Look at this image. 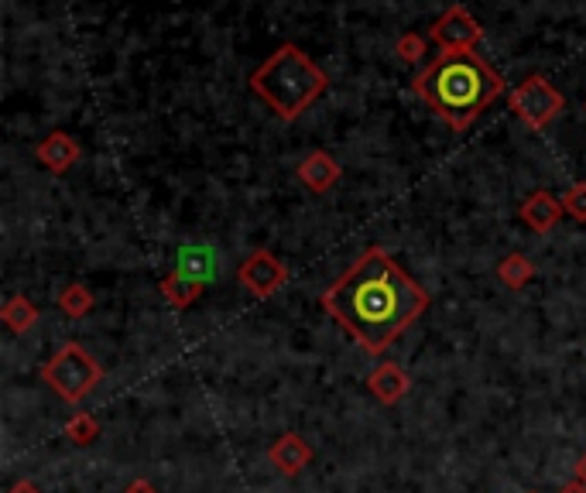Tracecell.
Segmentation results:
<instances>
[{"label":"cell","mask_w":586,"mask_h":493,"mask_svg":"<svg viewBox=\"0 0 586 493\" xmlns=\"http://www.w3.org/2000/svg\"><path fill=\"white\" fill-rule=\"evenodd\" d=\"M323 309L340 322L367 353H384L429 309V295L381 247H371L333 288L323 292Z\"/></svg>","instance_id":"1"},{"label":"cell","mask_w":586,"mask_h":493,"mask_svg":"<svg viewBox=\"0 0 586 493\" xmlns=\"http://www.w3.org/2000/svg\"><path fill=\"white\" fill-rule=\"evenodd\" d=\"M419 100L453 131H467L497 96H504V76L477 52H439L412 79Z\"/></svg>","instance_id":"2"},{"label":"cell","mask_w":586,"mask_h":493,"mask_svg":"<svg viewBox=\"0 0 586 493\" xmlns=\"http://www.w3.org/2000/svg\"><path fill=\"white\" fill-rule=\"evenodd\" d=\"M329 76L312 62V55L299 45H282L251 72V90L258 100L275 110L278 120H299L319 96L326 93Z\"/></svg>","instance_id":"3"},{"label":"cell","mask_w":586,"mask_h":493,"mask_svg":"<svg viewBox=\"0 0 586 493\" xmlns=\"http://www.w3.org/2000/svg\"><path fill=\"white\" fill-rule=\"evenodd\" d=\"M42 377L59 398L83 401L96 387V381H100V367H96V360L79 343H66L52 360L45 363Z\"/></svg>","instance_id":"4"},{"label":"cell","mask_w":586,"mask_h":493,"mask_svg":"<svg viewBox=\"0 0 586 493\" xmlns=\"http://www.w3.org/2000/svg\"><path fill=\"white\" fill-rule=\"evenodd\" d=\"M508 107L525 127H532V131H545V127H549L552 120L563 113L566 96L559 93L545 76L532 72V76L521 79L515 90H508Z\"/></svg>","instance_id":"5"},{"label":"cell","mask_w":586,"mask_h":493,"mask_svg":"<svg viewBox=\"0 0 586 493\" xmlns=\"http://www.w3.org/2000/svg\"><path fill=\"white\" fill-rule=\"evenodd\" d=\"M429 42L439 48V52H477L480 38H484V28L480 21L473 18L463 4H453L439 21H432V28L425 31Z\"/></svg>","instance_id":"6"},{"label":"cell","mask_w":586,"mask_h":493,"mask_svg":"<svg viewBox=\"0 0 586 493\" xmlns=\"http://www.w3.org/2000/svg\"><path fill=\"white\" fill-rule=\"evenodd\" d=\"M237 281L251 295L268 298V295H275L278 288L288 285V268L271 254V250H254V254L237 268Z\"/></svg>","instance_id":"7"},{"label":"cell","mask_w":586,"mask_h":493,"mask_svg":"<svg viewBox=\"0 0 586 493\" xmlns=\"http://www.w3.org/2000/svg\"><path fill=\"white\" fill-rule=\"evenodd\" d=\"M299 182L305 185V189L312 192H329L336 182L343 179V168L340 161H336L329 151H309L302 161H299Z\"/></svg>","instance_id":"8"},{"label":"cell","mask_w":586,"mask_h":493,"mask_svg":"<svg viewBox=\"0 0 586 493\" xmlns=\"http://www.w3.org/2000/svg\"><path fill=\"white\" fill-rule=\"evenodd\" d=\"M35 158L42 161L48 172L66 175L69 168L76 165V158H79V144L72 141V137H69L66 131H52L48 137H42V141H38Z\"/></svg>","instance_id":"9"},{"label":"cell","mask_w":586,"mask_h":493,"mask_svg":"<svg viewBox=\"0 0 586 493\" xmlns=\"http://www.w3.org/2000/svg\"><path fill=\"white\" fill-rule=\"evenodd\" d=\"M559 216H563V202L542 189L521 202V220H525L528 230H535V233H549L552 226L559 223Z\"/></svg>","instance_id":"10"},{"label":"cell","mask_w":586,"mask_h":493,"mask_svg":"<svg viewBox=\"0 0 586 493\" xmlns=\"http://www.w3.org/2000/svg\"><path fill=\"white\" fill-rule=\"evenodd\" d=\"M268 456H271V463H275L278 470L292 476V473H299L305 463H309L312 449L305 446V442L299 439V435H282V442H275Z\"/></svg>","instance_id":"11"},{"label":"cell","mask_w":586,"mask_h":493,"mask_svg":"<svg viewBox=\"0 0 586 493\" xmlns=\"http://www.w3.org/2000/svg\"><path fill=\"white\" fill-rule=\"evenodd\" d=\"M179 271L206 285V281L213 278V271H216L213 247H206V244H182V250H179Z\"/></svg>","instance_id":"12"},{"label":"cell","mask_w":586,"mask_h":493,"mask_svg":"<svg viewBox=\"0 0 586 493\" xmlns=\"http://www.w3.org/2000/svg\"><path fill=\"white\" fill-rule=\"evenodd\" d=\"M367 384H371V391L377 394V398L388 401V404L398 401V398H405V391H408V377L401 374L395 363H384V367H377Z\"/></svg>","instance_id":"13"},{"label":"cell","mask_w":586,"mask_h":493,"mask_svg":"<svg viewBox=\"0 0 586 493\" xmlns=\"http://www.w3.org/2000/svg\"><path fill=\"white\" fill-rule=\"evenodd\" d=\"M162 295L175 305V309H186V305H192L199 295H203V281H196V278H189V274L175 271V274H168V278L162 281Z\"/></svg>","instance_id":"14"},{"label":"cell","mask_w":586,"mask_h":493,"mask_svg":"<svg viewBox=\"0 0 586 493\" xmlns=\"http://www.w3.org/2000/svg\"><path fill=\"white\" fill-rule=\"evenodd\" d=\"M4 322H7L11 333H24V329H31L38 322V309L28 302V298L14 295L11 302L4 305Z\"/></svg>","instance_id":"15"},{"label":"cell","mask_w":586,"mask_h":493,"mask_svg":"<svg viewBox=\"0 0 586 493\" xmlns=\"http://www.w3.org/2000/svg\"><path fill=\"white\" fill-rule=\"evenodd\" d=\"M497 274H501V281L508 288H521V285H528V281H532L535 268H532V261H528V257L508 254L501 264H497Z\"/></svg>","instance_id":"16"},{"label":"cell","mask_w":586,"mask_h":493,"mask_svg":"<svg viewBox=\"0 0 586 493\" xmlns=\"http://www.w3.org/2000/svg\"><path fill=\"white\" fill-rule=\"evenodd\" d=\"M59 305H62V312H66V315L79 319V315H86V312L93 309V295L86 292L83 285H69V288H62Z\"/></svg>","instance_id":"17"},{"label":"cell","mask_w":586,"mask_h":493,"mask_svg":"<svg viewBox=\"0 0 586 493\" xmlns=\"http://www.w3.org/2000/svg\"><path fill=\"white\" fill-rule=\"evenodd\" d=\"M425 45H429V35H415V31H405V35H398V42H395V55L401 62H419L422 55H425Z\"/></svg>","instance_id":"18"},{"label":"cell","mask_w":586,"mask_h":493,"mask_svg":"<svg viewBox=\"0 0 586 493\" xmlns=\"http://www.w3.org/2000/svg\"><path fill=\"white\" fill-rule=\"evenodd\" d=\"M563 213L573 216V220H586V182H576L573 189L563 192Z\"/></svg>","instance_id":"19"},{"label":"cell","mask_w":586,"mask_h":493,"mask_svg":"<svg viewBox=\"0 0 586 493\" xmlns=\"http://www.w3.org/2000/svg\"><path fill=\"white\" fill-rule=\"evenodd\" d=\"M96 432H100V428H96V422H93L90 415H76L69 422V439L72 442H93Z\"/></svg>","instance_id":"20"},{"label":"cell","mask_w":586,"mask_h":493,"mask_svg":"<svg viewBox=\"0 0 586 493\" xmlns=\"http://www.w3.org/2000/svg\"><path fill=\"white\" fill-rule=\"evenodd\" d=\"M11 493H42V490H38L35 483H28V480H24V483H18V487H14Z\"/></svg>","instance_id":"21"},{"label":"cell","mask_w":586,"mask_h":493,"mask_svg":"<svg viewBox=\"0 0 586 493\" xmlns=\"http://www.w3.org/2000/svg\"><path fill=\"white\" fill-rule=\"evenodd\" d=\"M563 493H586V487H566Z\"/></svg>","instance_id":"22"},{"label":"cell","mask_w":586,"mask_h":493,"mask_svg":"<svg viewBox=\"0 0 586 493\" xmlns=\"http://www.w3.org/2000/svg\"><path fill=\"white\" fill-rule=\"evenodd\" d=\"M576 473H580V476H586V459H583V466H580V470H576Z\"/></svg>","instance_id":"23"},{"label":"cell","mask_w":586,"mask_h":493,"mask_svg":"<svg viewBox=\"0 0 586 493\" xmlns=\"http://www.w3.org/2000/svg\"><path fill=\"white\" fill-rule=\"evenodd\" d=\"M583 110H586V103H583Z\"/></svg>","instance_id":"24"},{"label":"cell","mask_w":586,"mask_h":493,"mask_svg":"<svg viewBox=\"0 0 586 493\" xmlns=\"http://www.w3.org/2000/svg\"><path fill=\"white\" fill-rule=\"evenodd\" d=\"M532 493H535V490H532Z\"/></svg>","instance_id":"25"}]
</instances>
